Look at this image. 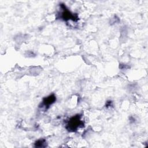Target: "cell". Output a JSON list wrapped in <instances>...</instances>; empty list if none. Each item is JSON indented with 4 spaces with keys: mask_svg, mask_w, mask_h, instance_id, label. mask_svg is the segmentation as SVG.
<instances>
[{
    "mask_svg": "<svg viewBox=\"0 0 148 148\" xmlns=\"http://www.w3.org/2000/svg\"><path fill=\"white\" fill-rule=\"evenodd\" d=\"M60 6L62 9V12L60 14V17L64 21L72 20L76 21L79 19L77 14H74L72 13L68 9L66 8L64 4H61Z\"/></svg>",
    "mask_w": 148,
    "mask_h": 148,
    "instance_id": "cell-2",
    "label": "cell"
},
{
    "mask_svg": "<svg viewBox=\"0 0 148 148\" xmlns=\"http://www.w3.org/2000/svg\"><path fill=\"white\" fill-rule=\"evenodd\" d=\"M47 146V143L45 139H39L35 143V147H45Z\"/></svg>",
    "mask_w": 148,
    "mask_h": 148,
    "instance_id": "cell-4",
    "label": "cell"
},
{
    "mask_svg": "<svg viewBox=\"0 0 148 148\" xmlns=\"http://www.w3.org/2000/svg\"><path fill=\"white\" fill-rule=\"evenodd\" d=\"M56 101V97L54 94H51L49 95L47 97H45L43 99L42 102V106L41 107H45V109H47L50 107V105H51L53 103H54Z\"/></svg>",
    "mask_w": 148,
    "mask_h": 148,
    "instance_id": "cell-3",
    "label": "cell"
},
{
    "mask_svg": "<svg viewBox=\"0 0 148 148\" xmlns=\"http://www.w3.org/2000/svg\"><path fill=\"white\" fill-rule=\"evenodd\" d=\"M112 105V101H108L106 102V108H108V107H110Z\"/></svg>",
    "mask_w": 148,
    "mask_h": 148,
    "instance_id": "cell-5",
    "label": "cell"
},
{
    "mask_svg": "<svg viewBox=\"0 0 148 148\" xmlns=\"http://www.w3.org/2000/svg\"><path fill=\"white\" fill-rule=\"evenodd\" d=\"M81 116L80 114H76L69 119L66 125L67 130L71 132L76 131L79 128L83 127L84 123L81 120Z\"/></svg>",
    "mask_w": 148,
    "mask_h": 148,
    "instance_id": "cell-1",
    "label": "cell"
}]
</instances>
